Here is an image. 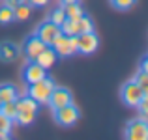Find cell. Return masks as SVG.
<instances>
[{
    "instance_id": "cell-20",
    "label": "cell",
    "mask_w": 148,
    "mask_h": 140,
    "mask_svg": "<svg viewBox=\"0 0 148 140\" xmlns=\"http://www.w3.org/2000/svg\"><path fill=\"white\" fill-rule=\"evenodd\" d=\"M11 21H15V17H13V7H10V6H0V24H8V22H11Z\"/></svg>"
},
{
    "instance_id": "cell-9",
    "label": "cell",
    "mask_w": 148,
    "mask_h": 140,
    "mask_svg": "<svg viewBox=\"0 0 148 140\" xmlns=\"http://www.w3.org/2000/svg\"><path fill=\"white\" fill-rule=\"evenodd\" d=\"M47 77V69H43L38 62H28V64L25 65V69H23V79H25V82L32 84V82H38V80L45 79Z\"/></svg>"
},
{
    "instance_id": "cell-3",
    "label": "cell",
    "mask_w": 148,
    "mask_h": 140,
    "mask_svg": "<svg viewBox=\"0 0 148 140\" xmlns=\"http://www.w3.org/2000/svg\"><path fill=\"white\" fill-rule=\"evenodd\" d=\"M54 86H56V84H54L49 77H45V79H41V80H38V82L30 84L28 95L32 97L38 105H40V103H47V99H49V95H51V92H53Z\"/></svg>"
},
{
    "instance_id": "cell-4",
    "label": "cell",
    "mask_w": 148,
    "mask_h": 140,
    "mask_svg": "<svg viewBox=\"0 0 148 140\" xmlns=\"http://www.w3.org/2000/svg\"><path fill=\"white\" fill-rule=\"evenodd\" d=\"M79 118H81V112L73 103L64 105V107H60V108H54V120H56V123L62 125V127H71L73 123H77Z\"/></svg>"
},
{
    "instance_id": "cell-18",
    "label": "cell",
    "mask_w": 148,
    "mask_h": 140,
    "mask_svg": "<svg viewBox=\"0 0 148 140\" xmlns=\"http://www.w3.org/2000/svg\"><path fill=\"white\" fill-rule=\"evenodd\" d=\"M0 114H4L10 120H15V116H17V105H15V101H6V103L0 105Z\"/></svg>"
},
{
    "instance_id": "cell-29",
    "label": "cell",
    "mask_w": 148,
    "mask_h": 140,
    "mask_svg": "<svg viewBox=\"0 0 148 140\" xmlns=\"http://www.w3.org/2000/svg\"><path fill=\"white\" fill-rule=\"evenodd\" d=\"M0 105H2V103H0Z\"/></svg>"
},
{
    "instance_id": "cell-24",
    "label": "cell",
    "mask_w": 148,
    "mask_h": 140,
    "mask_svg": "<svg viewBox=\"0 0 148 140\" xmlns=\"http://www.w3.org/2000/svg\"><path fill=\"white\" fill-rule=\"evenodd\" d=\"M11 129H13V120L6 118L4 114H0V131H4V133H11Z\"/></svg>"
},
{
    "instance_id": "cell-22",
    "label": "cell",
    "mask_w": 148,
    "mask_h": 140,
    "mask_svg": "<svg viewBox=\"0 0 148 140\" xmlns=\"http://www.w3.org/2000/svg\"><path fill=\"white\" fill-rule=\"evenodd\" d=\"M49 21H51V22H54V24H58V26H60L62 22L66 21V13H64V7H62V6L54 7V10L51 11V15H49Z\"/></svg>"
},
{
    "instance_id": "cell-12",
    "label": "cell",
    "mask_w": 148,
    "mask_h": 140,
    "mask_svg": "<svg viewBox=\"0 0 148 140\" xmlns=\"http://www.w3.org/2000/svg\"><path fill=\"white\" fill-rule=\"evenodd\" d=\"M19 56V47L13 41H2L0 43V60L2 62H11Z\"/></svg>"
},
{
    "instance_id": "cell-13",
    "label": "cell",
    "mask_w": 148,
    "mask_h": 140,
    "mask_svg": "<svg viewBox=\"0 0 148 140\" xmlns=\"http://www.w3.org/2000/svg\"><path fill=\"white\" fill-rule=\"evenodd\" d=\"M30 15H32V6H30V4H26V2H21V4H17V6L13 7V17H15V21H26Z\"/></svg>"
},
{
    "instance_id": "cell-8",
    "label": "cell",
    "mask_w": 148,
    "mask_h": 140,
    "mask_svg": "<svg viewBox=\"0 0 148 140\" xmlns=\"http://www.w3.org/2000/svg\"><path fill=\"white\" fill-rule=\"evenodd\" d=\"M124 137L127 140H148V125L143 120H133L126 125Z\"/></svg>"
},
{
    "instance_id": "cell-14",
    "label": "cell",
    "mask_w": 148,
    "mask_h": 140,
    "mask_svg": "<svg viewBox=\"0 0 148 140\" xmlns=\"http://www.w3.org/2000/svg\"><path fill=\"white\" fill-rule=\"evenodd\" d=\"M15 105H17V110H30V112H38V103H36V101H34L30 95L17 97V99H15Z\"/></svg>"
},
{
    "instance_id": "cell-19",
    "label": "cell",
    "mask_w": 148,
    "mask_h": 140,
    "mask_svg": "<svg viewBox=\"0 0 148 140\" xmlns=\"http://www.w3.org/2000/svg\"><path fill=\"white\" fill-rule=\"evenodd\" d=\"M77 22H79V34L94 32V22H92V19H90V17L83 15V17H79V19H77Z\"/></svg>"
},
{
    "instance_id": "cell-6",
    "label": "cell",
    "mask_w": 148,
    "mask_h": 140,
    "mask_svg": "<svg viewBox=\"0 0 148 140\" xmlns=\"http://www.w3.org/2000/svg\"><path fill=\"white\" fill-rule=\"evenodd\" d=\"M60 34H62L60 32V26L54 24V22H51L49 19H47V21H43V22H40L38 28H36V36L40 37L45 45H51L58 36H60Z\"/></svg>"
},
{
    "instance_id": "cell-16",
    "label": "cell",
    "mask_w": 148,
    "mask_h": 140,
    "mask_svg": "<svg viewBox=\"0 0 148 140\" xmlns=\"http://www.w3.org/2000/svg\"><path fill=\"white\" fill-rule=\"evenodd\" d=\"M62 7H64V13H66V19H79L84 15L83 7L79 6V2H73V4H62Z\"/></svg>"
},
{
    "instance_id": "cell-10",
    "label": "cell",
    "mask_w": 148,
    "mask_h": 140,
    "mask_svg": "<svg viewBox=\"0 0 148 140\" xmlns=\"http://www.w3.org/2000/svg\"><path fill=\"white\" fill-rule=\"evenodd\" d=\"M45 47H49V45H45L43 41H41L40 37L34 34V36H28L25 39V43H23V52L26 54V58H28V60H36V56L45 49Z\"/></svg>"
},
{
    "instance_id": "cell-26",
    "label": "cell",
    "mask_w": 148,
    "mask_h": 140,
    "mask_svg": "<svg viewBox=\"0 0 148 140\" xmlns=\"http://www.w3.org/2000/svg\"><path fill=\"white\" fill-rule=\"evenodd\" d=\"M6 2V6H10V7H15L17 4H21V2H26V0H4Z\"/></svg>"
},
{
    "instance_id": "cell-5",
    "label": "cell",
    "mask_w": 148,
    "mask_h": 140,
    "mask_svg": "<svg viewBox=\"0 0 148 140\" xmlns=\"http://www.w3.org/2000/svg\"><path fill=\"white\" fill-rule=\"evenodd\" d=\"M69 103H73V95L66 86H54L51 95H49V99H47V105L53 110L64 107V105H69Z\"/></svg>"
},
{
    "instance_id": "cell-2",
    "label": "cell",
    "mask_w": 148,
    "mask_h": 140,
    "mask_svg": "<svg viewBox=\"0 0 148 140\" xmlns=\"http://www.w3.org/2000/svg\"><path fill=\"white\" fill-rule=\"evenodd\" d=\"M49 47H53V50L56 52V56H60V58L73 56V54L77 52V36H66V34H60Z\"/></svg>"
},
{
    "instance_id": "cell-21",
    "label": "cell",
    "mask_w": 148,
    "mask_h": 140,
    "mask_svg": "<svg viewBox=\"0 0 148 140\" xmlns=\"http://www.w3.org/2000/svg\"><path fill=\"white\" fill-rule=\"evenodd\" d=\"M109 2H111V6L114 7V10L127 11V10H131V7L137 4V0H109Z\"/></svg>"
},
{
    "instance_id": "cell-28",
    "label": "cell",
    "mask_w": 148,
    "mask_h": 140,
    "mask_svg": "<svg viewBox=\"0 0 148 140\" xmlns=\"http://www.w3.org/2000/svg\"><path fill=\"white\" fill-rule=\"evenodd\" d=\"M62 4H73V2H79V0H60Z\"/></svg>"
},
{
    "instance_id": "cell-23",
    "label": "cell",
    "mask_w": 148,
    "mask_h": 140,
    "mask_svg": "<svg viewBox=\"0 0 148 140\" xmlns=\"http://www.w3.org/2000/svg\"><path fill=\"white\" fill-rule=\"evenodd\" d=\"M133 80H135V82H137L145 92H148V71H143V69H139Z\"/></svg>"
},
{
    "instance_id": "cell-7",
    "label": "cell",
    "mask_w": 148,
    "mask_h": 140,
    "mask_svg": "<svg viewBox=\"0 0 148 140\" xmlns=\"http://www.w3.org/2000/svg\"><path fill=\"white\" fill-rule=\"evenodd\" d=\"M99 47V39L94 32H86V34H79L77 36V52L81 54H92L96 52Z\"/></svg>"
},
{
    "instance_id": "cell-11",
    "label": "cell",
    "mask_w": 148,
    "mask_h": 140,
    "mask_svg": "<svg viewBox=\"0 0 148 140\" xmlns=\"http://www.w3.org/2000/svg\"><path fill=\"white\" fill-rule=\"evenodd\" d=\"M56 58L58 56H56V52L53 50V47H45V49L36 56L34 62H38L43 69H49V67H53V65L56 64Z\"/></svg>"
},
{
    "instance_id": "cell-25",
    "label": "cell",
    "mask_w": 148,
    "mask_h": 140,
    "mask_svg": "<svg viewBox=\"0 0 148 140\" xmlns=\"http://www.w3.org/2000/svg\"><path fill=\"white\" fill-rule=\"evenodd\" d=\"M47 2L49 0H28V4L32 7H43V6H47Z\"/></svg>"
},
{
    "instance_id": "cell-15",
    "label": "cell",
    "mask_w": 148,
    "mask_h": 140,
    "mask_svg": "<svg viewBox=\"0 0 148 140\" xmlns=\"http://www.w3.org/2000/svg\"><path fill=\"white\" fill-rule=\"evenodd\" d=\"M19 97L17 88L11 86V84H0V103H6V101H15Z\"/></svg>"
},
{
    "instance_id": "cell-1",
    "label": "cell",
    "mask_w": 148,
    "mask_h": 140,
    "mask_svg": "<svg viewBox=\"0 0 148 140\" xmlns=\"http://www.w3.org/2000/svg\"><path fill=\"white\" fill-rule=\"evenodd\" d=\"M146 95V92L139 86L135 80H127V82L122 84L120 88V99H122L124 105L127 107H137V103Z\"/></svg>"
},
{
    "instance_id": "cell-17",
    "label": "cell",
    "mask_w": 148,
    "mask_h": 140,
    "mask_svg": "<svg viewBox=\"0 0 148 140\" xmlns=\"http://www.w3.org/2000/svg\"><path fill=\"white\" fill-rule=\"evenodd\" d=\"M36 114H38V112L17 110V116H15L13 122H15V123H19V125H30V123H34V120H36Z\"/></svg>"
},
{
    "instance_id": "cell-27",
    "label": "cell",
    "mask_w": 148,
    "mask_h": 140,
    "mask_svg": "<svg viewBox=\"0 0 148 140\" xmlns=\"http://www.w3.org/2000/svg\"><path fill=\"white\" fill-rule=\"evenodd\" d=\"M141 69L143 71H148V58L146 56H143V60H141Z\"/></svg>"
}]
</instances>
